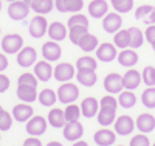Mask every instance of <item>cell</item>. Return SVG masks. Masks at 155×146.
Returning <instances> with one entry per match:
<instances>
[{"instance_id":"7402d4cb","label":"cell","mask_w":155,"mask_h":146,"mask_svg":"<svg viewBox=\"0 0 155 146\" xmlns=\"http://www.w3.org/2000/svg\"><path fill=\"white\" fill-rule=\"evenodd\" d=\"M48 36L51 41H64V39L67 37V28H65V25L61 23V22H53V23H50L48 25Z\"/></svg>"},{"instance_id":"603a6c76","label":"cell","mask_w":155,"mask_h":146,"mask_svg":"<svg viewBox=\"0 0 155 146\" xmlns=\"http://www.w3.org/2000/svg\"><path fill=\"white\" fill-rule=\"evenodd\" d=\"M95 143L98 146H110L115 143L116 140V134L110 129H99L96 134H95Z\"/></svg>"},{"instance_id":"f1b7e54d","label":"cell","mask_w":155,"mask_h":146,"mask_svg":"<svg viewBox=\"0 0 155 146\" xmlns=\"http://www.w3.org/2000/svg\"><path fill=\"white\" fill-rule=\"evenodd\" d=\"M78 45L81 47L82 51L90 53V51H93V50L98 48V37L93 36V34H90V33H87L85 36L81 37V41H79V44H78Z\"/></svg>"},{"instance_id":"f907efd6","label":"cell","mask_w":155,"mask_h":146,"mask_svg":"<svg viewBox=\"0 0 155 146\" xmlns=\"http://www.w3.org/2000/svg\"><path fill=\"white\" fill-rule=\"evenodd\" d=\"M144 22H146L147 25H153V23H155V8L149 12V16L144 19Z\"/></svg>"},{"instance_id":"3957f363","label":"cell","mask_w":155,"mask_h":146,"mask_svg":"<svg viewBox=\"0 0 155 146\" xmlns=\"http://www.w3.org/2000/svg\"><path fill=\"white\" fill-rule=\"evenodd\" d=\"M30 6L23 2V0H16V2H11L8 6V16L12 20H23L30 14Z\"/></svg>"},{"instance_id":"7dc6e473","label":"cell","mask_w":155,"mask_h":146,"mask_svg":"<svg viewBox=\"0 0 155 146\" xmlns=\"http://www.w3.org/2000/svg\"><path fill=\"white\" fill-rule=\"evenodd\" d=\"M8 87H9V78L0 73V93L6 92V90H8Z\"/></svg>"},{"instance_id":"ffe728a7","label":"cell","mask_w":155,"mask_h":146,"mask_svg":"<svg viewBox=\"0 0 155 146\" xmlns=\"http://www.w3.org/2000/svg\"><path fill=\"white\" fill-rule=\"evenodd\" d=\"M107 9H109V5L106 0H92L88 3V14L95 19L104 17L107 14Z\"/></svg>"},{"instance_id":"6f0895ef","label":"cell","mask_w":155,"mask_h":146,"mask_svg":"<svg viewBox=\"0 0 155 146\" xmlns=\"http://www.w3.org/2000/svg\"><path fill=\"white\" fill-rule=\"evenodd\" d=\"M2 110H3V107H2V106H0V112H2Z\"/></svg>"},{"instance_id":"c3c4849f","label":"cell","mask_w":155,"mask_h":146,"mask_svg":"<svg viewBox=\"0 0 155 146\" xmlns=\"http://www.w3.org/2000/svg\"><path fill=\"white\" fill-rule=\"evenodd\" d=\"M23 146H42V143H41V140H39V138H36V137H33V135H31L30 138L25 140Z\"/></svg>"},{"instance_id":"ab89813d","label":"cell","mask_w":155,"mask_h":146,"mask_svg":"<svg viewBox=\"0 0 155 146\" xmlns=\"http://www.w3.org/2000/svg\"><path fill=\"white\" fill-rule=\"evenodd\" d=\"M12 126V117L5 109L0 112V131H9Z\"/></svg>"},{"instance_id":"f35d334b","label":"cell","mask_w":155,"mask_h":146,"mask_svg":"<svg viewBox=\"0 0 155 146\" xmlns=\"http://www.w3.org/2000/svg\"><path fill=\"white\" fill-rule=\"evenodd\" d=\"M141 79L147 87H153L155 86V67L152 65H146L143 73H141Z\"/></svg>"},{"instance_id":"277c9868","label":"cell","mask_w":155,"mask_h":146,"mask_svg":"<svg viewBox=\"0 0 155 146\" xmlns=\"http://www.w3.org/2000/svg\"><path fill=\"white\" fill-rule=\"evenodd\" d=\"M28 31L30 34L34 37V39H41L47 31H48V22L47 19L41 14V16H34L30 22V26H28Z\"/></svg>"},{"instance_id":"e575fe53","label":"cell","mask_w":155,"mask_h":146,"mask_svg":"<svg viewBox=\"0 0 155 146\" xmlns=\"http://www.w3.org/2000/svg\"><path fill=\"white\" fill-rule=\"evenodd\" d=\"M98 67V61L92 56H82L76 61V69L78 70H82V69H87V70H96Z\"/></svg>"},{"instance_id":"ac0fdd59","label":"cell","mask_w":155,"mask_h":146,"mask_svg":"<svg viewBox=\"0 0 155 146\" xmlns=\"http://www.w3.org/2000/svg\"><path fill=\"white\" fill-rule=\"evenodd\" d=\"M96 117H98V123L101 126H110L116 120V109L106 107V106H99V110H98Z\"/></svg>"},{"instance_id":"4dcf8cb0","label":"cell","mask_w":155,"mask_h":146,"mask_svg":"<svg viewBox=\"0 0 155 146\" xmlns=\"http://www.w3.org/2000/svg\"><path fill=\"white\" fill-rule=\"evenodd\" d=\"M53 6H54L53 0H34L30 8L34 12H37V14H48L53 9Z\"/></svg>"},{"instance_id":"bcb514c9","label":"cell","mask_w":155,"mask_h":146,"mask_svg":"<svg viewBox=\"0 0 155 146\" xmlns=\"http://www.w3.org/2000/svg\"><path fill=\"white\" fill-rule=\"evenodd\" d=\"M144 37H146V41H147L149 44H152V42L155 41V23H153V25H149L147 28H146Z\"/></svg>"},{"instance_id":"db71d44e","label":"cell","mask_w":155,"mask_h":146,"mask_svg":"<svg viewBox=\"0 0 155 146\" xmlns=\"http://www.w3.org/2000/svg\"><path fill=\"white\" fill-rule=\"evenodd\" d=\"M23 2H25V3H27L28 6H31V3L34 2V0H23Z\"/></svg>"},{"instance_id":"94428289","label":"cell","mask_w":155,"mask_h":146,"mask_svg":"<svg viewBox=\"0 0 155 146\" xmlns=\"http://www.w3.org/2000/svg\"><path fill=\"white\" fill-rule=\"evenodd\" d=\"M120 146H123V144H120Z\"/></svg>"},{"instance_id":"d6986e66","label":"cell","mask_w":155,"mask_h":146,"mask_svg":"<svg viewBox=\"0 0 155 146\" xmlns=\"http://www.w3.org/2000/svg\"><path fill=\"white\" fill-rule=\"evenodd\" d=\"M135 124H137V129H140L143 134H149V132L155 129V117L150 114H141L138 115Z\"/></svg>"},{"instance_id":"681fc988","label":"cell","mask_w":155,"mask_h":146,"mask_svg":"<svg viewBox=\"0 0 155 146\" xmlns=\"http://www.w3.org/2000/svg\"><path fill=\"white\" fill-rule=\"evenodd\" d=\"M6 67H8V59L3 53H0V73L3 70H6Z\"/></svg>"},{"instance_id":"f5cc1de1","label":"cell","mask_w":155,"mask_h":146,"mask_svg":"<svg viewBox=\"0 0 155 146\" xmlns=\"http://www.w3.org/2000/svg\"><path fill=\"white\" fill-rule=\"evenodd\" d=\"M47 146H64L62 143H59V141H50Z\"/></svg>"},{"instance_id":"8d00e7d4","label":"cell","mask_w":155,"mask_h":146,"mask_svg":"<svg viewBox=\"0 0 155 146\" xmlns=\"http://www.w3.org/2000/svg\"><path fill=\"white\" fill-rule=\"evenodd\" d=\"M112 2V6L115 8L116 12H129L132 8H134V0H110Z\"/></svg>"},{"instance_id":"83f0119b","label":"cell","mask_w":155,"mask_h":146,"mask_svg":"<svg viewBox=\"0 0 155 146\" xmlns=\"http://www.w3.org/2000/svg\"><path fill=\"white\" fill-rule=\"evenodd\" d=\"M113 44H115V47H118L121 50L130 47V33H129V30H118L116 31L115 36H113Z\"/></svg>"},{"instance_id":"11a10c76","label":"cell","mask_w":155,"mask_h":146,"mask_svg":"<svg viewBox=\"0 0 155 146\" xmlns=\"http://www.w3.org/2000/svg\"><path fill=\"white\" fill-rule=\"evenodd\" d=\"M150 45H152V48H153V51H155V41H153V42H152Z\"/></svg>"},{"instance_id":"30bf717a","label":"cell","mask_w":155,"mask_h":146,"mask_svg":"<svg viewBox=\"0 0 155 146\" xmlns=\"http://www.w3.org/2000/svg\"><path fill=\"white\" fill-rule=\"evenodd\" d=\"M116 56H118V53H116L115 44L104 42V44L98 45V48H96V59H99L102 62H112Z\"/></svg>"},{"instance_id":"2e32d148","label":"cell","mask_w":155,"mask_h":146,"mask_svg":"<svg viewBox=\"0 0 155 146\" xmlns=\"http://www.w3.org/2000/svg\"><path fill=\"white\" fill-rule=\"evenodd\" d=\"M141 73L138 72V70H134V69H130V70H127L124 75H123V87L126 89V90H134V89H137L140 84H141Z\"/></svg>"},{"instance_id":"cb8c5ba5","label":"cell","mask_w":155,"mask_h":146,"mask_svg":"<svg viewBox=\"0 0 155 146\" xmlns=\"http://www.w3.org/2000/svg\"><path fill=\"white\" fill-rule=\"evenodd\" d=\"M12 117L20 123H27L33 117V107L30 104H25V103L17 104V106H14V109H12Z\"/></svg>"},{"instance_id":"9c48e42d","label":"cell","mask_w":155,"mask_h":146,"mask_svg":"<svg viewBox=\"0 0 155 146\" xmlns=\"http://www.w3.org/2000/svg\"><path fill=\"white\" fill-rule=\"evenodd\" d=\"M61 55H62V48H61V45L58 42L48 41V42H45L42 45V56H44L45 61L54 62V61H58L61 58Z\"/></svg>"},{"instance_id":"8992f818","label":"cell","mask_w":155,"mask_h":146,"mask_svg":"<svg viewBox=\"0 0 155 146\" xmlns=\"http://www.w3.org/2000/svg\"><path fill=\"white\" fill-rule=\"evenodd\" d=\"M53 76L58 79L59 83H67L71 78L76 76V70L71 64L68 62H61L56 65V69L53 70Z\"/></svg>"},{"instance_id":"f6af8a7d","label":"cell","mask_w":155,"mask_h":146,"mask_svg":"<svg viewBox=\"0 0 155 146\" xmlns=\"http://www.w3.org/2000/svg\"><path fill=\"white\" fill-rule=\"evenodd\" d=\"M99 106H106V107H112V109H116L118 107V100L113 98L112 95H106L102 97L101 101H99Z\"/></svg>"},{"instance_id":"60d3db41","label":"cell","mask_w":155,"mask_h":146,"mask_svg":"<svg viewBox=\"0 0 155 146\" xmlns=\"http://www.w3.org/2000/svg\"><path fill=\"white\" fill-rule=\"evenodd\" d=\"M37 83H39V79L33 73H22L17 81V84H27V86H33V87H37Z\"/></svg>"},{"instance_id":"5bb4252c","label":"cell","mask_w":155,"mask_h":146,"mask_svg":"<svg viewBox=\"0 0 155 146\" xmlns=\"http://www.w3.org/2000/svg\"><path fill=\"white\" fill-rule=\"evenodd\" d=\"M54 6L61 12H79L84 8V0H56Z\"/></svg>"},{"instance_id":"836d02e7","label":"cell","mask_w":155,"mask_h":146,"mask_svg":"<svg viewBox=\"0 0 155 146\" xmlns=\"http://www.w3.org/2000/svg\"><path fill=\"white\" fill-rule=\"evenodd\" d=\"M129 33H130V48H140L144 42V34L141 33L140 28L137 26H132V28H129Z\"/></svg>"},{"instance_id":"91938a15","label":"cell","mask_w":155,"mask_h":146,"mask_svg":"<svg viewBox=\"0 0 155 146\" xmlns=\"http://www.w3.org/2000/svg\"><path fill=\"white\" fill-rule=\"evenodd\" d=\"M153 146H155V143H153Z\"/></svg>"},{"instance_id":"74e56055","label":"cell","mask_w":155,"mask_h":146,"mask_svg":"<svg viewBox=\"0 0 155 146\" xmlns=\"http://www.w3.org/2000/svg\"><path fill=\"white\" fill-rule=\"evenodd\" d=\"M141 101L146 107L155 109V87H147L141 95Z\"/></svg>"},{"instance_id":"d4e9b609","label":"cell","mask_w":155,"mask_h":146,"mask_svg":"<svg viewBox=\"0 0 155 146\" xmlns=\"http://www.w3.org/2000/svg\"><path fill=\"white\" fill-rule=\"evenodd\" d=\"M17 97L23 103H33L37 98V90L33 86L27 84H17Z\"/></svg>"},{"instance_id":"680465c9","label":"cell","mask_w":155,"mask_h":146,"mask_svg":"<svg viewBox=\"0 0 155 146\" xmlns=\"http://www.w3.org/2000/svg\"><path fill=\"white\" fill-rule=\"evenodd\" d=\"M8 2H16V0H8Z\"/></svg>"},{"instance_id":"6da1fadb","label":"cell","mask_w":155,"mask_h":146,"mask_svg":"<svg viewBox=\"0 0 155 146\" xmlns=\"http://www.w3.org/2000/svg\"><path fill=\"white\" fill-rule=\"evenodd\" d=\"M58 100L64 104H71L78 100L79 97V89H78L76 84L67 81V83H62V86L58 89Z\"/></svg>"},{"instance_id":"7bdbcfd3","label":"cell","mask_w":155,"mask_h":146,"mask_svg":"<svg viewBox=\"0 0 155 146\" xmlns=\"http://www.w3.org/2000/svg\"><path fill=\"white\" fill-rule=\"evenodd\" d=\"M130 146H150V141H149V138L143 134V132H141V134L132 137V140H130Z\"/></svg>"},{"instance_id":"ba28073f","label":"cell","mask_w":155,"mask_h":146,"mask_svg":"<svg viewBox=\"0 0 155 146\" xmlns=\"http://www.w3.org/2000/svg\"><path fill=\"white\" fill-rule=\"evenodd\" d=\"M62 129H64V137H65L68 141L79 140L82 137V134H84V126L79 123V120L65 123V126H64Z\"/></svg>"},{"instance_id":"8fae6325","label":"cell","mask_w":155,"mask_h":146,"mask_svg":"<svg viewBox=\"0 0 155 146\" xmlns=\"http://www.w3.org/2000/svg\"><path fill=\"white\" fill-rule=\"evenodd\" d=\"M135 129V121L129 115H121L115 120V132L120 135H129Z\"/></svg>"},{"instance_id":"9f6ffc18","label":"cell","mask_w":155,"mask_h":146,"mask_svg":"<svg viewBox=\"0 0 155 146\" xmlns=\"http://www.w3.org/2000/svg\"><path fill=\"white\" fill-rule=\"evenodd\" d=\"M0 11H2V0H0Z\"/></svg>"},{"instance_id":"e0dca14e","label":"cell","mask_w":155,"mask_h":146,"mask_svg":"<svg viewBox=\"0 0 155 146\" xmlns=\"http://www.w3.org/2000/svg\"><path fill=\"white\" fill-rule=\"evenodd\" d=\"M118 62L123 67H134V65L138 62V53H135L134 48H124L121 50V53H118Z\"/></svg>"},{"instance_id":"b9f144b4","label":"cell","mask_w":155,"mask_h":146,"mask_svg":"<svg viewBox=\"0 0 155 146\" xmlns=\"http://www.w3.org/2000/svg\"><path fill=\"white\" fill-rule=\"evenodd\" d=\"M74 25L88 26V19L84 14H81V12H74V16H71L68 19V28H70V26H74Z\"/></svg>"},{"instance_id":"f546056e","label":"cell","mask_w":155,"mask_h":146,"mask_svg":"<svg viewBox=\"0 0 155 146\" xmlns=\"http://www.w3.org/2000/svg\"><path fill=\"white\" fill-rule=\"evenodd\" d=\"M135 103H137V97H135V93L132 90H121L120 92V97H118V104L121 106V107H124V109H130V107H134L135 106Z\"/></svg>"},{"instance_id":"7a4b0ae2","label":"cell","mask_w":155,"mask_h":146,"mask_svg":"<svg viewBox=\"0 0 155 146\" xmlns=\"http://www.w3.org/2000/svg\"><path fill=\"white\" fill-rule=\"evenodd\" d=\"M23 48V39L20 34H6L2 39V50L6 53V55H16Z\"/></svg>"},{"instance_id":"5b68a950","label":"cell","mask_w":155,"mask_h":146,"mask_svg":"<svg viewBox=\"0 0 155 146\" xmlns=\"http://www.w3.org/2000/svg\"><path fill=\"white\" fill-rule=\"evenodd\" d=\"M27 132L33 137H39L42 135L44 132L47 131V120L41 115H36V117H31L30 120L27 121Z\"/></svg>"},{"instance_id":"d6a6232c","label":"cell","mask_w":155,"mask_h":146,"mask_svg":"<svg viewBox=\"0 0 155 146\" xmlns=\"http://www.w3.org/2000/svg\"><path fill=\"white\" fill-rule=\"evenodd\" d=\"M37 98H39V103H41L42 106H53L54 103H56V100H58V95L54 93V90H51V89H44L41 93L37 95Z\"/></svg>"},{"instance_id":"9a60e30c","label":"cell","mask_w":155,"mask_h":146,"mask_svg":"<svg viewBox=\"0 0 155 146\" xmlns=\"http://www.w3.org/2000/svg\"><path fill=\"white\" fill-rule=\"evenodd\" d=\"M34 75L36 78L39 79V81H48V79H51V76H53V67H51V64L48 61H36L34 64Z\"/></svg>"},{"instance_id":"1f68e13d","label":"cell","mask_w":155,"mask_h":146,"mask_svg":"<svg viewBox=\"0 0 155 146\" xmlns=\"http://www.w3.org/2000/svg\"><path fill=\"white\" fill-rule=\"evenodd\" d=\"M88 33V26H82V25H74V26H70L68 30V36H70V41L78 45L81 41V37L85 36Z\"/></svg>"},{"instance_id":"816d5d0a","label":"cell","mask_w":155,"mask_h":146,"mask_svg":"<svg viewBox=\"0 0 155 146\" xmlns=\"http://www.w3.org/2000/svg\"><path fill=\"white\" fill-rule=\"evenodd\" d=\"M73 146H88V143L84 141V140H76V141L73 143Z\"/></svg>"},{"instance_id":"4316f807","label":"cell","mask_w":155,"mask_h":146,"mask_svg":"<svg viewBox=\"0 0 155 146\" xmlns=\"http://www.w3.org/2000/svg\"><path fill=\"white\" fill-rule=\"evenodd\" d=\"M48 123L53 126V127H64L67 123L65 120V114H64L62 109H51L48 114Z\"/></svg>"},{"instance_id":"4fadbf2b","label":"cell","mask_w":155,"mask_h":146,"mask_svg":"<svg viewBox=\"0 0 155 146\" xmlns=\"http://www.w3.org/2000/svg\"><path fill=\"white\" fill-rule=\"evenodd\" d=\"M104 89L109 92L110 95L120 93V92L124 89L123 87V76L118 75V73H109L104 78Z\"/></svg>"},{"instance_id":"44dd1931","label":"cell","mask_w":155,"mask_h":146,"mask_svg":"<svg viewBox=\"0 0 155 146\" xmlns=\"http://www.w3.org/2000/svg\"><path fill=\"white\" fill-rule=\"evenodd\" d=\"M99 110V103L96 98L93 97H87L82 103H81V114L85 117V118H92L98 114Z\"/></svg>"},{"instance_id":"ee69618b","label":"cell","mask_w":155,"mask_h":146,"mask_svg":"<svg viewBox=\"0 0 155 146\" xmlns=\"http://www.w3.org/2000/svg\"><path fill=\"white\" fill-rule=\"evenodd\" d=\"M153 9V6H150V5H141V6H138L137 9H135V17L137 19H146L147 16H149V12Z\"/></svg>"},{"instance_id":"484cf974","label":"cell","mask_w":155,"mask_h":146,"mask_svg":"<svg viewBox=\"0 0 155 146\" xmlns=\"http://www.w3.org/2000/svg\"><path fill=\"white\" fill-rule=\"evenodd\" d=\"M76 79L78 83L85 86V87H92L96 84L98 81V76L95 73V70H87V69H82V70H78L76 72Z\"/></svg>"},{"instance_id":"7c38bea8","label":"cell","mask_w":155,"mask_h":146,"mask_svg":"<svg viewBox=\"0 0 155 146\" xmlns=\"http://www.w3.org/2000/svg\"><path fill=\"white\" fill-rule=\"evenodd\" d=\"M37 59V53L33 47H23L19 53H17V64L20 67H31L36 64Z\"/></svg>"},{"instance_id":"52a82bcc","label":"cell","mask_w":155,"mask_h":146,"mask_svg":"<svg viewBox=\"0 0 155 146\" xmlns=\"http://www.w3.org/2000/svg\"><path fill=\"white\" fill-rule=\"evenodd\" d=\"M121 25H123V19L120 16V12H109L102 19V28H104L106 33L115 34L121 28Z\"/></svg>"},{"instance_id":"d590c367","label":"cell","mask_w":155,"mask_h":146,"mask_svg":"<svg viewBox=\"0 0 155 146\" xmlns=\"http://www.w3.org/2000/svg\"><path fill=\"white\" fill-rule=\"evenodd\" d=\"M64 114H65V120L67 123L68 121H78L79 120V117H81V107L79 106H76V104H67V107L65 110H64Z\"/></svg>"}]
</instances>
